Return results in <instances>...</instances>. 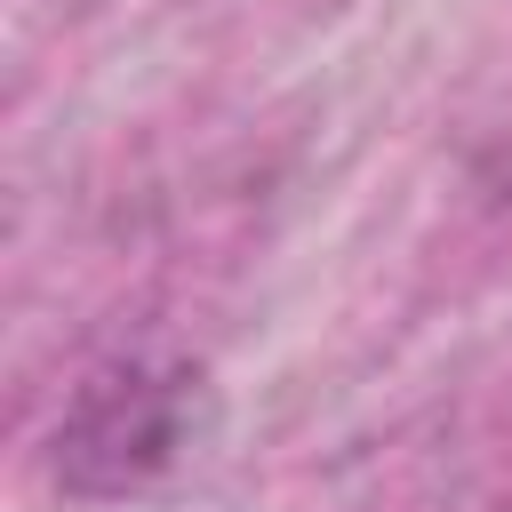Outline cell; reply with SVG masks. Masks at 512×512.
I'll use <instances>...</instances> for the list:
<instances>
[{
    "label": "cell",
    "instance_id": "cell-1",
    "mask_svg": "<svg viewBox=\"0 0 512 512\" xmlns=\"http://www.w3.org/2000/svg\"><path fill=\"white\" fill-rule=\"evenodd\" d=\"M216 424V384L200 360L168 344H120L104 352L48 432V472L72 504H120L160 488L184 456H200Z\"/></svg>",
    "mask_w": 512,
    "mask_h": 512
}]
</instances>
